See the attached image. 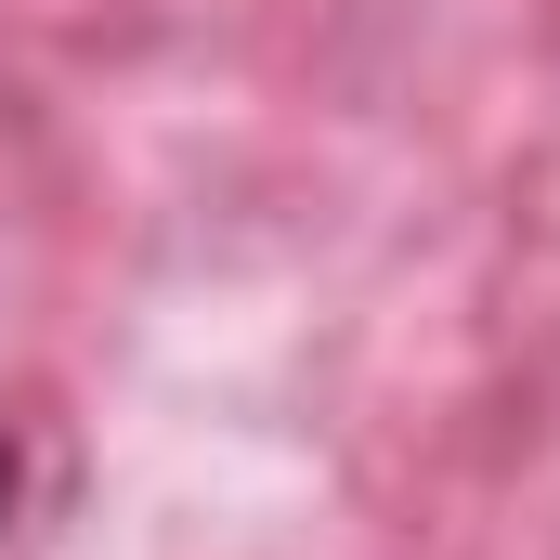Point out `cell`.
Segmentation results:
<instances>
[{
    "label": "cell",
    "instance_id": "6da1fadb",
    "mask_svg": "<svg viewBox=\"0 0 560 560\" xmlns=\"http://www.w3.org/2000/svg\"><path fill=\"white\" fill-rule=\"evenodd\" d=\"M13 482H26V469H13V443H0V522H13Z\"/></svg>",
    "mask_w": 560,
    "mask_h": 560
}]
</instances>
